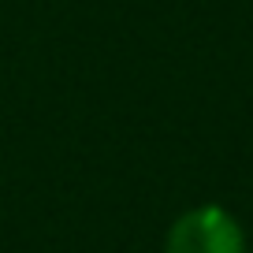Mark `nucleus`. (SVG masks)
I'll use <instances>...</instances> for the list:
<instances>
[{"label":"nucleus","mask_w":253,"mask_h":253,"mask_svg":"<svg viewBox=\"0 0 253 253\" xmlns=\"http://www.w3.org/2000/svg\"><path fill=\"white\" fill-rule=\"evenodd\" d=\"M164 253H246V235L227 209L198 205L171 223Z\"/></svg>","instance_id":"f257e3e1"}]
</instances>
